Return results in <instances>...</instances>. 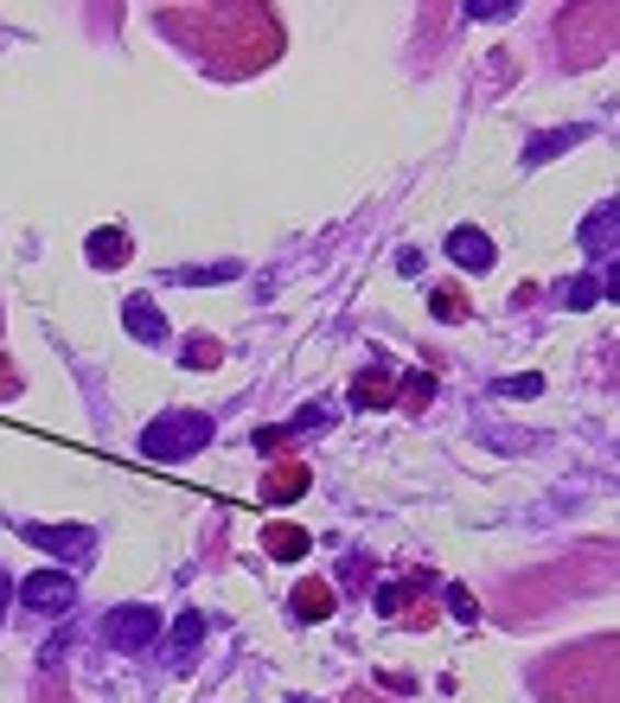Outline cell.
Returning a JSON list of instances; mask_svg holds the SVG:
<instances>
[{
  "instance_id": "cell-9",
  "label": "cell",
  "mask_w": 620,
  "mask_h": 703,
  "mask_svg": "<svg viewBox=\"0 0 620 703\" xmlns=\"http://www.w3.org/2000/svg\"><path fill=\"white\" fill-rule=\"evenodd\" d=\"M135 257V243H128V230H97V237H90V262H97V269H122V262Z\"/></svg>"
},
{
  "instance_id": "cell-8",
  "label": "cell",
  "mask_w": 620,
  "mask_h": 703,
  "mask_svg": "<svg viewBox=\"0 0 620 703\" xmlns=\"http://www.w3.org/2000/svg\"><path fill=\"white\" fill-rule=\"evenodd\" d=\"M576 141H588V128H583V122H570V128H550V135H538V141L525 148V167H544L550 154H570Z\"/></svg>"
},
{
  "instance_id": "cell-13",
  "label": "cell",
  "mask_w": 620,
  "mask_h": 703,
  "mask_svg": "<svg viewBox=\"0 0 620 703\" xmlns=\"http://www.w3.org/2000/svg\"><path fill=\"white\" fill-rule=\"evenodd\" d=\"M294 614H301V621H327V614H332V594L320 589V582L294 589Z\"/></svg>"
},
{
  "instance_id": "cell-7",
  "label": "cell",
  "mask_w": 620,
  "mask_h": 703,
  "mask_svg": "<svg viewBox=\"0 0 620 703\" xmlns=\"http://www.w3.org/2000/svg\"><path fill=\"white\" fill-rule=\"evenodd\" d=\"M122 327H128V339H142V345H160V339H167V314L147 295H128L122 301Z\"/></svg>"
},
{
  "instance_id": "cell-12",
  "label": "cell",
  "mask_w": 620,
  "mask_h": 703,
  "mask_svg": "<svg viewBox=\"0 0 620 703\" xmlns=\"http://www.w3.org/2000/svg\"><path fill=\"white\" fill-rule=\"evenodd\" d=\"M601 301V275H576V282H563V307L570 314H588Z\"/></svg>"
},
{
  "instance_id": "cell-5",
  "label": "cell",
  "mask_w": 620,
  "mask_h": 703,
  "mask_svg": "<svg viewBox=\"0 0 620 703\" xmlns=\"http://www.w3.org/2000/svg\"><path fill=\"white\" fill-rule=\"evenodd\" d=\"M441 250H448V262H461V269H467V275H486V269H493V262H499V250H493V237H486V230H480V224H454V230H448V243H441Z\"/></svg>"
},
{
  "instance_id": "cell-1",
  "label": "cell",
  "mask_w": 620,
  "mask_h": 703,
  "mask_svg": "<svg viewBox=\"0 0 620 703\" xmlns=\"http://www.w3.org/2000/svg\"><path fill=\"white\" fill-rule=\"evenodd\" d=\"M212 416L205 409H167V416H154L142 429V442H135V454L142 461H154V467H173V461H192L199 447H212Z\"/></svg>"
},
{
  "instance_id": "cell-21",
  "label": "cell",
  "mask_w": 620,
  "mask_h": 703,
  "mask_svg": "<svg viewBox=\"0 0 620 703\" xmlns=\"http://www.w3.org/2000/svg\"><path fill=\"white\" fill-rule=\"evenodd\" d=\"M403 608V589L397 582H384V589H377V614H397Z\"/></svg>"
},
{
  "instance_id": "cell-23",
  "label": "cell",
  "mask_w": 620,
  "mask_h": 703,
  "mask_svg": "<svg viewBox=\"0 0 620 703\" xmlns=\"http://www.w3.org/2000/svg\"><path fill=\"white\" fill-rule=\"evenodd\" d=\"M7 601H13V576H7V569H0V608H7Z\"/></svg>"
},
{
  "instance_id": "cell-22",
  "label": "cell",
  "mask_w": 620,
  "mask_h": 703,
  "mask_svg": "<svg viewBox=\"0 0 620 703\" xmlns=\"http://www.w3.org/2000/svg\"><path fill=\"white\" fill-rule=\"evenodd\" d=\"M448 608H454L461 621H474V601H467V589H448Z\"/></svg>"
},
{
  "instance_id": "cell-16",
  "label": "cell",
  "mask_w": 620,
  "mask_h": 703,
  "mask_svg": "<svg viewBox=\"0 0 620 703\" xmlns=\"http://www.w3.org/2000/svg\"><path fill=\"white\" fill-rule=\"evenodd\" d=\"M493 397H544V377H538V371H525V377H499V384H493Z\"/></svg>"
},
{
  "instance_id": "cell-20",
  "label": "cell",
  "mask_w": 620,
  "mask_h": 703,
  "mask_svg": "<svg viewBox=\"0 0 620 703\" xmlns=\"http://www.w3.org/2000/svg\"><path fill=\"white\" fill-rule=\"evenodd\" d=\"M467 20H511V0H467Z\"/></svg>"
},
{
  "instance_id": "cell-14",
  "label": "cell",
  "mask_w": 620,
  "mask_h": 703,
  "mask_svg": "<svg viewBox=\"0 0 620 703\" xmlns=\"http://www.w3.org/2000/svg\"><path fill=\"white\" fill-rule=\"evenodd\" d=\"M167 639H173V653H192V646L205 639V614H199V608H185L180 621H173V633H167Z\"/></svg>"
},
{
  "instance_id": "cell-2",
  "label": "cell",
  "mask_w": 620,
  "mask_h": 703,
  "mask_svg": "<svg viewBox=\"0 0 620 703\" xmlns=\"http://www.w3.org/2000/svg\"><path fill=\"white\" fill-rule=\"evenodd\" d=\"M103 639H110V653H147V646L160 639V608H154V601L110 608V614H103Z\"/></svg>"
},
{
  "instance_id": "cell-3",
  "label": "cell",
  "mask_w": 620,
  "mask_h": 703,
  "mask_svg": "<svg viewBox=\"0 0 620 703\" xmlns=\"http://www.w3.org/2000/svg\"><path fill=\"white\" fill-rule=\"evenodd\" d=\"M26 544L65 556V563H90L97 556V531L90 524H26Z\"/></svg>"
},
{
  "instance_id": "cell-10",
  "label": "cell",
  "mask_w": 620,
  "mask_h": 703,
  "mask_svg": "<svg viewBox=\"0 0 620 703\" xmlns=\"http://www.w3.org/2000/svg\"><path fill=\"white\" fill-rule=\"evenodd\" d=\"M269 556H282V563H294V556H307V531H294V524H269Z\"/></svg>"
},
{
  "instance_id": "cell-6",
  "label": "cell",
  "mask_w": 620,
  "mask_h": 703,
  "mask_svg": "<svg viewBox=\"0 0 620 703\" xmlns=\"http://www.w3.org/2000/svg\"><path fill=\"white\" fill-rule=\"evenodd\" d=\"M615 237H620V199H608V205H595V212L583 218L576 243H583L595 262H615Z\"/></svg>"
},
{
  "instance_id": "cell-17",
  "label": "cell",
  "mask_w": 620,
  "mask_h": 703,
  "mask_svg": "<svg viewBox=\"0 0 620 703\" xmlns=\"http://www.w3.org/2000/svg\"><path fill=\"white\" fill-rule=\"evenodd\" d=\"M429 314H436V320H461V314H467V301L454 295V288H436V295H429Z\"/></svg>"
},
{
  "instance_id": "cell-19",
  "label": "cell",
  "mask_w": 620,
  "mask_h": 703,
  "mask_svg": "<svg viewBox=\"0 0 620 703\" xmlns=\"http://www.w3.org/2000/svg\"><path fill=\"white\" fill-rule=\"evenodd\" d=\"M429 390H436V377H429V371H409V377L397 384V397H409V404H429Z\"/></svg>"
},
{
  "instance_id": "cell-18",
  "label": "cell",
  "mask_w": 620,
  "mask_h": 703,
  "mask_svg": "<svg viewBox=\"0 0 620 703\" xmlns=\"http://www.w3.org/2000/svg\"><path fill=\"white\" fill-rule=\"evenodd\" d=\"M180 365H185V371H205V365H218V345H212V339H192V345H185V352H180Z\"/></svg>"
},
{
  "instance_id": "cell-11",
  "label": "cell",
  "mask_w": 620,
  "mask_h": 703,
  "mask_svg": "<svg viewBox=\"0 0 620 703\" xmlns=\"http://www.w3.org/2000/svg\"><path fill=\"white\" fill-rule=\"evenodd\" d=\"M352 404H359V409H384V404H391V377H384V371H365V377L352 384Z\"/></svg>"
},
{
  "instance_id": "cell-4",
  "label": "cell",
  "mask_w": 620,
  "mask_h": 703,
  "mask_svg": "<svg viewBox=\"0 0 620 703\" xmlns=\"http://www.w3.org/2000/svg\"><path fill=\"white\" fill-rule=\"evenodd\" d=\"M13 594H20V601H26L33 614H52V621H58V614H71L77 582L65 576V569H38V576H26V582H20Z\"/></svg>"
},
{
  "instance_id": "cell-15",
  "label": "cell",
  "mask_w": 620,
  "mask_h": 703,
  "mask_svg": "<svg viewBox=\"0 0 620 703\" xmlns=\"http://www.w3.org/2000/svg\"><path fill=\"white\" fill-rule=\"evenodd\" d=\"M237 275V262H205V269H173V282H185V288H199V282H230Z\"/></svg>"
}]
</instances>
